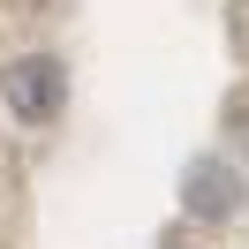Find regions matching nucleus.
Masks as SVG:
<instances>
[{
  "mask_svg": "<svg viewBox=\"0 0 249 249\" xmlns=\"http://www.w3.org/2000/svg\"><path fill=\"white\" fill-rule=\"evenodd\" d=\"M0 106L23 128H53L68 113V61L61 53H16L0 68Z\"/></svg>",
  "mask_w": 249,
  "mask_h": 249,
  "instance_id": "obj_1",
  "label": "nucleus"
},
{
  "mask_svg": "<svg viewBox=\"0 0 249 249\" xmlns=\"http://www.w3.org/2000/svg\"><path fill=\"white\" fill-rule=\"evenodd\" d=\"M249 204V174L242 159H219V151H196L181 166V212L204 219V227H227V219H242Z\"/></svg>",
  "mask_w": 249,
  "mask_h": 249,
  "instance_id": "obj_2",
  "label": "nucleus"
},
{
  "mask_svg": "<svg viewBox=\"0 0 249 249\" xmlns=\"http://www.w3.org/2000/svg\"><path fill=\"white\" fill-rule=\"evenodd\" d=\"M227 46L234 61H249V0H227Z\"/></svg>",
  "mask_w": 249,
  "mask_h": 249,
  "instance_id": "obj_3",
  "label": "nucleus"
},
{
  "mask_svg": "<svg viewBox=\"0 0 249 249\" xmlns=\"http://www.w3.org/2000/svg\"><path fill=\"white\" fill-rule=\"evenodd\" d=\"M227 136H234V151H242V166H249V98L227 106Z\"/></svg>",
  "mask_w": 249,
  "mask_h": 249,
  "instance_id": "obj_4",
  "label": "nucleus"
}]
</instances>
